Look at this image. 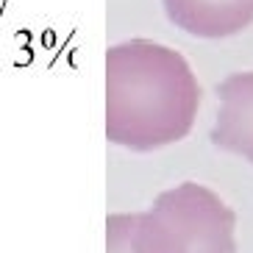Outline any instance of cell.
<instances>
[{
	"instance_id": "obj_1",
	"label": "cell",
	"mask_w": 253,
	"mask_h": 253,
	"mask_svg": "<svg viewBox=\"0 0 253 253\" xmlns=\"http://www.w3.org/2000/svg\"><path fill=\"white\" fill-rule=\"evenodd\" d=\"M201 84L178 50L128 39L106 50V139L148 153L184 139L195 126Z\"/></svg>"
},
{
	"instance_id": "obj_2",
	"label": "cell",
	"mask_w": 253,
	"mask_h": 253,
	"mask_svg": "<svg viewBox=\"0 0 253 253\" xmlns=\"http://www.w3.org/2000/svg\"><path fill=\"white\" fill-rule=\"evenodd\" d=\"M237 217L211 189L186 184L167 189L142 214L106 220V253H237Z\"/></svg>"
},
{
	"instance_id": "obj_3",
	"label": "cell",
	"mask_w": 253,
	"mask_h": 253,
	"mask_svg": "<svg viewBox=\"0 0 253 253\" xmlns=\"http://www.w3.org/2000/svg\"><path fill=\"white\" fill-rule=\"evenodd\" d=\"M167 20L201 39H223L253 25V0H162Z\"/></svg>"
},
{
	"instance_id": "obj_4",
	"label": "cell",
	"mask_w": 253,
	"mask_h": 253,
	"mask_svg": "<svg viewBox=\"0 0 253 253\" xmlns=\"http://www.w3.org/2000/svg\"><path fill=\"white\" fill-rule=\"evenodd\" d=\"M220 112L211 142L220 150L239 153L253 164V73L228 75L220 86Z\"/></svg>"
}]
</instances>
